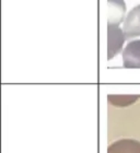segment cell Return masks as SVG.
<instances>
[{"label":"cell","mask_w":140,"mask_h":153,"mask_svg":"<svg viewBox=\"0 0 140 153\" xmlns=\"http://www.w3.org/2000/svg\"><path fill=\"white\" fill-rule=\"evenodd\" d=\"M108 14L107 24H117L119 25L125 18L126 4L124 0H107Z\"/></svg>","instance_id":"5"},{"label":"cell","mask_w":140,"mask_h":153,"mask_svg":"<svg viewBox=\"0 0 140 153\" xmlns=\"http://www.w3.org/2000/svg\"><path fill=\"white\" fill-rule=\"evenodd\" d=\"M123 32L126 39H131L140 36V4L133 8L128 12L124 21Z\"/></svg>","instance_id":"2"},{"label":"cell","mask_w":140,"mask_h":153,"mask_svg":"<svg viewBox=\"0 0 140 153\" xmlns=\"http://www.w3.org/2000/svg\"><path fill=\"white\" fill-rule=\"evenodd\" d=\"M138 99H140V95H113V94H109L107 96L109 104L116 106V107H126V106L133 105Z\"/></svg>","instance_id":"6"},{"label":"cell","mask_w":140,"mask_h":153,"mask_svg":"<svg viewBox=\"0 0 140 153\" xmlns=\"http://www.w3.org/2000/svg\"><path fill=\"white\" fill-rule=\"evenodd\" d=\"M126 37L123 30L117 24H107V58L111 60L121 53Z\"/></svg>","instance_id":"1"},{"label":"cell","mask_w":140,"mask_h":153,"mask_svg":"<svg viewBox=\"0 0 140 153\" xmlns=\"http://www.w3.org/2000/svg\"><path fill=\"white\" fill-rule=\"evenodd\" d=\"M107 153H140V141L135 139H119L108 146Z\"/></svg>","instance_id":"4"},{"label":"cell","mask_w":140,"mask_h":153,"mask_svg":"<svg viewBox=\"0 0 140 153\" xmlns=\"http://www.w3.org/2000/svg\"><path fill=\"white\" fill-rule=\"evenodd\" d=\"M125 68H140V39L131 41L121 51Z\"/></svg>","instance_id":"3"}]
</instances>
